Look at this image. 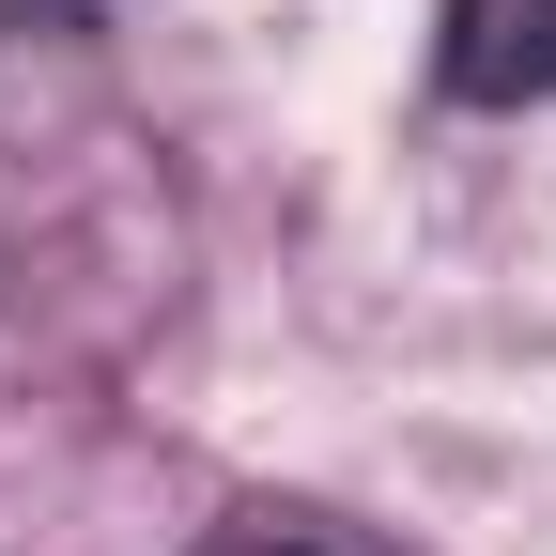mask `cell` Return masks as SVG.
Returning <instances> with one entry per match:
<instances>
[{
  "mask_svg": "<svg viewBox=\"0 0 556 556\" xmlns=\"http://www.w3.org/2000/svg\"><path fill=\"white\" fill-rule=\"evenodd\" d=\"M448 93L464 109H541L556 93V0H448Z\"/></svg>",
  "mask_w": 556,
  "mask_h": 556,
  "instance_id": "obj_1",
  "label": "cell"
},
{
  "mask_svg": "<svg viewBox=\"0 0 556 556\" xmlns=\"http://www.w3.org/2000/svg\"><path fill=\"white\" fill-rule=\"evenodd\" d=\"M47 16H78V0H0V47H16V31H47Z\"/></svg>",
  "mask_w": 556,
  "mask_h": 556,
  "instance_id": "obj_2",
  "label": "cell"
},
{
  "mask_svg": "<svg viewBox=\"0 0 556 556\" xmlns=\"http://www.w3.org/2000/svg\"><path fill=\"white\" fill-rule=\"evenodd\" d=\"M217 556H309V541H217Z\"/></svg>",
  "mask_w": 556,
  "mask_h": 556,
  "instance_id": "obj_3",
  "label": "cell"
}]
</instances>
